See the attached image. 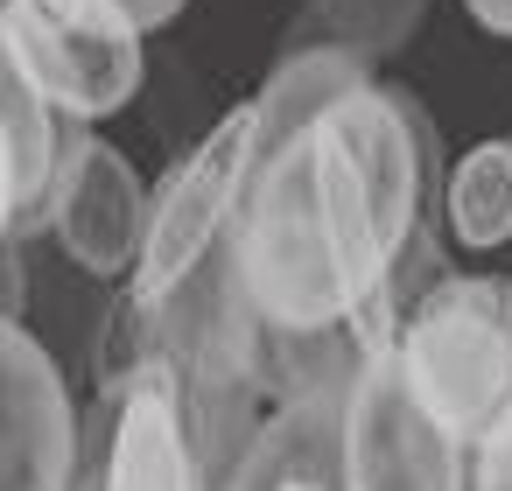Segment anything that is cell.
Wrapping results in <instances>:
<instances>
[{
	"label": "cell",
	"mask_w": 512,
	"mask_h": 491,
	"mask_svg": "<svg viewBox=\"0 0 512 491\" xmlns=\"http://www.w3.org/2000/svg\"><path fill=\"white\" fill-rule=\"evenodd\" d=\"M232 281L267 330H316L365 309L386 281V239L372 225V197L358 162L344 155L330 120L281 134L225 232Z\"/></svg>",
	"instance_id": "cell-1"
},
{
	"label": "cell",
	"mask_w": 512,
	"mask_h": 491,
	"mask_svg": "<svg viewBox=\"0 0 512 491\" xmlns=\"http://www.w3.org/2000/svg\"><path fill=\"white\" fill-rule=\"evenodd\" d=\"M148 309H155V365L176 393V421H183V442L197 456V477H204V491H225L239 449L267 421L260 316L246 309V295L232 281L225 239L169 302H148Z\"/></svg>",
	"instance_id": "cell-2"
},
{
	"label": "cell",
	"mask_w": 512,
	"mask_h": 491,
	"mask_svg": "<svg viewBox=\"0 0 512 491\" xmlns=\"http://www.w3.org/2000/svg\"><path fill=\"white\" fill-rule=\"evenodd\" d=\"M393 365L414 386V400L477 449L512 414V323H505V281L484 274H442L393 337Z\"/></svg>",
	"instance_id": "cell-3"
},
{
	"label": "cell",
	"mask_w": 512,
	"mask_h": 491,
	"mask_svg": "<svg viewBox=\"0 0 512 491\" xmlns=\"http://www.w3.org/2000/svg\"><path fill=\"white\" fill-rule=\"evenodd\" d=\"M260 155H267V134H260V106L246 99L169 169V183L148 197V239H141V260L127 281L141 302H169L211 260V246L232 232V211H239Z\"/></svg>",
	"instance_id": "cell-4"
},
{
	"label": "cell",
	"mask_w": 512,
	"mask_h": 491,
	"mask_svg": "<svg viewBox=\"0 0 512 491\" xmlns=\"http://www.w3.org/2000/svg\"><path fill=\"white\" fill-rule=\"evenodd\" d=\"M0 15L64 120L99 127L141 92L148 36L120 0H0Z\"/></svg>",
	"instance_id": "cell-5"
},
{
	"label": "cell",
	"mask_w": 512,
	"mask_h": 491,
	"mask_svg": "<svg viewBox=\"0 0 512 491\" xmlns=\"http://www.w3.org/2000/svg\"><path fill=\"white\" fill-rule=\"evenodd\" d=\"M344 491H470V449L414 400L393 351L344 393Z\"/></svg>",
	"instance_id": "cell-6"
},
{
	"label": "cell",
	"mask_w": 512,
	"mask_h": 491,
	"mask_svg": "<svg viewBox=\"0 0 512 491\" xmlns=\"http://www.w3.org/2000/svg\"><path fill=\"white\" fill-rule=\"evenodd\" d=\"M78 386L29 323H0V491H71Z\"/></svg>",
	"instance_id": "cell-7"
},
{
	"label": "cell",
	"mask_w": 512,
	"mask_h": 491,
	"mask_svg": "<svg viewBox=\"0 0 512 491\" xmlns=\"http://www.w3.org/2000/svg\"><path fill=\"white\" fill-rule=\"evenodd\" d=\"M43 232L99 288L106 281H134V260H141V239H148V190H141L134 162L113 141L78 134V148L64 155V169L50 183Z\"/></svg>",
	"instance_id": "cell-8"
},
{
	"label": "cell",
	"mask_w": 512,
	"mask_h": 491,
	"mask_svg": "<svg viewBox=\"0 0 512 491\" xmlns=\"http://www.w3.org/2000/svg\"><path fill=\"white\" fill-rule=\"evenodd\" d=\"M393 337H400V302L386 295V281L344 323H316V330H267L260 323V393H267V407H295V400L344 407L358 372L379 365L393 351Z\"/></svg>",
	"instance_id": "cell-9"
},
{
	"label": "cell",
	"mask_w": 512,
	"mask_h": 491,
	"mask_svg": "<svg viewBox=\"0 0 512 491\" xmlns=\"http://www.w3.org/2000/svg\"><path fill=\"white\" fill-rule=\"evenodd\" d=\"M323 120L337 127L344 155L358 162V183H365V197H372V225H379L386 260H393V253L407 246V232L421 225V162H414V134H407L400 106H393V92L372 78V85H358L351 99H337Z\"/></svg>",
	"instance_id": "cell-10"
},
{
	"label": "cell",
	"mask_w": 512,
	"mask_h": 491,
	"mask_svg": "<svg viewBox=\"0 0 512 491\" xmlns=\"http://www.w3.org/2000/svg\"><path fill=\"white\" fill-rule=\"evenodd\" d=\"M0 127H8L15 169H22V218H15V239H36V232H43L50 183H57L64 155L78 148V134H92V127H78V120L57 113V99H50L43 78L29 71V57H22L8 15H0Z\"/></svg>",
	"instance_id": "cell-11"
},
{
	"label": "cell",
	"mask_w": 512,
	"mask_h": 491,
	"mask_svg": "<svg viewBox=\"0 0 512 491\" xmlns=\"http://www.w3.org/2000/svg\"><path fill=\"white\" fill-rule=\"evenodd\" d=\"M344 491V407L330 400H295L267 407L253 442L239 449L225 491Z\"/></svg>",
	"instance_id": "cell-12"
},
{
	"label": "cell",
	"mask_w": 512,
	"mask_h": 491,
	"mask_svg": "<svg viewBox=\"0 0 512 491\" xmlns=\"http://www.w3.org/2000/svg\"><path fill=\"white\" fill-rule=\"evenodd\" d=\"M106 491H204L197 456H190L183 421H176V393H169V379H162L155 358L141 365V379H134L127 400H120Z\"/></svg>",
	"instance_id": "cell-13"
},
{
	"label": "cell",
	"mask_w": 512,
	"mask_h": 491,
	"mask_svg": "<svg viewBox=\"0 0 512 491\" xmlns=\"http://www.w3.org/2000/svg\"><path fill=\"white\" fill-rule=\"evenodd\" d=\"M421 15H428V0H302V15L281 36V57L344 50L358 64H379V57H400L414 43Z\"/></svg>",
	"instance_id": "cell-14"
},
{
	"label": "cell",
	"mask_w": 512,
	"mask_h": 491,
	"mask_svg": "<svg viewBox=\"0 0 512 491\" xmlns=\"http://www.w3.org/2000/svg\"><path fill=\"white\" fill-rule=\"evenodd\" d=\"M358 85H372V64H358V57H344V50H295V57H281L274 78H267L260 99H253L267 148H274L281 134L323 120V113H330L337 99H351Z\"/></svg>",
	"instance_id": "cell-15"
},
{
	"label": "cell",
	"mask_w": 512,
	"mask_h": 491,
	"mask_svg": "<svg viewBox=\"0 0 512 491\" xmlns=\"http://www.w3.org/2000/svg\"><path fill=\"white\" fill-rule=\"evenodd\" d=\"M442 218H449V239L470 253H491L512 239V141H477L449 162Z\"/></svg>",
	"instance_id": "cell-16"
},
{
	"label": "cell",
	"mask_w": 512,
	"mask_h": 491,
	"mask_svg": "<svg viewBox=\"0 0 512 491\" xmlns=\"http://www.w3.org/2000/svg\"><path fill=\"white\" fill-rule=\"evenodd\" d=\"M470 491H512V414L470 449Z\"/></svg>",
	"instance_id": "cell-17"
},
{
	"label": "cell",
	"mask_w": 512,
	"mask_h": 491,
	"mask_svg": "<svg viewBox=\"0 0 512 491\" xmlns=\"http://www.w3.org/2000/svg\"><path fill=\"white\" fill-rule=\"evenodd\" d=\"M29 316V260L22 239H0V323H22Z\"/></svg>",
	"instance_id": "cell-18"
},
{
	"label": "cell",
	"mask_w": 512,
	"mask_h": 491,
	"mask_svg": "<svg viewBox=\"0 0 512 491\" xmlns=\"http://www.w3.org/2000/svg\"><path fill=\"white\" fill-rule=\"evenodd\" d=\"M15 218H22V169H15L8 127H0V239H15Z\"/></svg>",
	"instance_id": "cell-19"
},
{
	"label": "cell",
	"mask_w": 512,
	"mask_h": 491,
	"mask_svg": "<svg viewBox=\"0 0 512 491\" xmlns=\"http://www.w3.org/2000/svg\"><path fill=\"white\" fill-rule=\"evenodd\" d=\"M120 8H127V15L141 22V36H148V29H169V22L183 15V0H120Z\"/></svg>",
	"instance_id": "cell-20"
},
{
	"label": "cell",
	"mask_w": 512,
	"mask_h": 491,
	"mask_svg": "<svg viewBox=\"0 0 512 491\" xmlns=\"http://www.w3.org/2000/svg\"><path fill=\"white\" fill-rule=\"evenodd\" d=\"M463 8L484 36H512V0H463Z\"/></svg>",
	"instance_id": "cell-21"
},
{
	"label": "cell",
	"mask_w": 512,
	"mask_h": 491,
	"mask_svg": "<svg viewBox=\"0 0 512 491\" xmlns=\"http://www.w3.org/2000/svg\"><path fill=\"white\" fill-rule=\"evenodd\" d=\"M505 323H512V281H505Z\"/></svg>",
	"instance_id": "cell-22"
},
{
	"label": "cell",
	"mask_w": 512,
	"mask_h": 491,
	"mask_svg": "<svg viewBox=\"0 0 512 491\" xmlns=\"http://www.w3.org/2000/svg\"><path fill=\"white\" fill-rule=\"evenodd\" d=\"M295 491H309V484H295Z\"/></svg>",
	"instance_id": "cell-23"
},
{
	"label": "cell",
	"mask_w": 512,
	"mask_h": 491,
	"mask_svg": "<svg viewBox=\"0 0 512 491\" xmlns=\"http://www.w3.org/2000/svg\"><path fill=\"white\" fill-rule=\"evenodd\" d=\"M505 141H512V134H505Z\"/></svg>",
	"instance_id": "cell-24"
}]
</instances>
